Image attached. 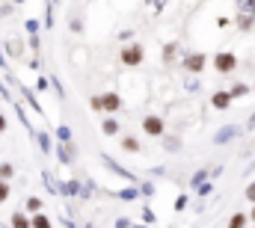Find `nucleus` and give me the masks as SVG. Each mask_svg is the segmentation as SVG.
Returning a JSON list of instances; mask_svg holds the SVG:
<instances>
[{"mask_svg": "<svg viewBox=\"0 0 255 228\" xmlns=\"http://www.w3.org/2000/svg\"><path fill=\"white\" fill-rule=\"evenodd\" d=\"M0 228H3V226H0Z\"/></svg>", "mask_w": 255, "mask_h": 228, "instance_id": "obj_24", "label": "nucleus"}, {"mask_svg": "<svg viewBox=\"0 0 255 228\" xmlns=\"http://www.w3.org/2000/svg\"><path fill=\"white\" fill-rule=\"evenodd\" d=\"M12 175H15V169H12L9 163H3V166H0V181H9Z\"/></svg>", "mask_w": 255, "mask_h": 228, "instance_id": "obj_14", "label": "nucleus"}, {"mask_svg": "<svg viewBox=\"0 0 255 228\" xmlns=\"http://www.w3.org/2000/svg\"><path fill=\"white\" fill-rule=\"evenodd\" d=\"M229 228H247V211H241V214H235V217L229 220Z\"/></svg>", "mask_w": 255, "mask_h": 228, "instance_id": "obj_8", "label": "nucleus"}, {"mask_svg": "<svg viewBox=\"0 0 255 228\" xmlns=\"http://www.w3.org/2000/svg\"><path fill=\"white\" fill-rule=\"evenodd\" d=\"M250 217H253V223H255V205H253V211H250Z\"/></svg>", "mask_w": 255, "mask_h": 228, "instance_id": "obj_21", "label": "nucleus"}, {"mask_svg": "<svg viewBox=\"0 0 255 228\" xmlns=\"http://www.w3.org/2000/svg\"><path fill=\"white\" fill-rule=\"evenodd\" d=\"M6 130V115H0V133Z\"/></svg>", "mask_w": 255, "mask_h": 228, "instance_id": "obj_19", "label": "nucleus"}, {"mask_svg": "<svg viewBox=\"0 0 255 228\" xmlns=\"http://www.w3.org/2000/svg\"><path fill=\"white\" fill-rule=\"evenodd\" d=\"M101 127H104V133H116V130H119V124H116L113 118H104V124H101Z\"/></svg>", "mask_w": 255, "mask_h": 228, "instance_id": "obj_15", "label": "nucleus"}, {"mask_svg": "<svg viewBox=\"0 0 255 228\" xmlns=\"http://www.w3.org/2000/svg\"><path fill=\"white\" fill-rule=\"evenodd\" d=\"M247 92H250V86H247V83H235V86H232V92H229V95H232V98H244V95H247Z\"/></svg>", "mask_w": 255, "mask_h": 228, "instance_id": "obj_10", "label": "nucleus"}, {"mask_svg": "<svg viewBox=\"0 0 255 228\" xmlns=\"http://www.w3.org/2000/svg\"><path fill=\"white\" fill-rule=\"evenodd\" d=\"M253 127H255V115L250 118V121H247V130H253Z\"/></svg>", "mask_w": 255, "mask_h": 228, "instance_id": "obj_20", "label": "nucleus"}, {"mask_svg": "<svg viewBox=\"0 0 255 228\" xmlns=\"http://www.w3.org/2000/svg\"><path fill=\"white\" fill-rule=\"evenodd\" d=\"M253 12H244V15H241V18H238V27H241V30H253Z\"/></svg>", "mask_w": 255, "mask_h": 228, "instance_id": "obj_9", "label": "nucleus"}, {"mask_svg": "<svg viewBox=\"0 0 255 228\" xmlns=\"http://www.w3.org/2000/svg\"><path fill=\"white\" fill-rule=\"evenodd\" d=\"M122 148H125V151H139V142H136L133 136H128V139H122Z\"/></svg>", "mask_w": 255, "mask_h": 228, "instance_id": "obj_12", "label": "nucleus"}, {"mask_svg": "<svg viewBox=\"0 0 255 228\" xmlns=\"http://www.w3.org/2000/svg\"><path fill=\"white\" fill-rule=\"evenodd\" d=\"M247 202H253V205H255V181L247 187Z\"/></svg>", "mask_w": 255, "mask_h": 228, "instance_id": "obj_18", "label": "nucleus"}, {"mask_svg": "<svg viewBox=\"0 0 255 228\" xmlns=\"http://www.w3.org/2000/svg\"><path fill=\"white\" fill-rule=\"evenodd\" d=\"M27 211L30 214H39L42 211V199H27Z\"/></svg>", "mask_w": 255, "mask_h": 228, "instance_id": "obj_13", "label": "nucleus"}, {"mask_svg": "<svg viewBox=\"0 0 255 228\" xmlns=\"http://www.w3.org/2000/svg\"><path fill=\"white\" fill-rule=\"evenodd\" d=\"M12 228H30V220L24 214H12Z\"/></svg>", "mask_w": 255, "mask_h": 228, "instance_id": "obj_11", "label": "nucleus"}, {"mask_svg": "<svg viewBox=\"0 0 255 228\" xmlns=\"http://www.w3.org/2000/svg\"><path fill=\"white\" fill-rule=\"evenodd\" d=\"M232 133H235V127H226V130H220V133H217V139H214V142H226Z\"/></svg>", "mask_w": 255, "mask_h": 228, "instance_id": "obj_16", "label": "nucleus"}, {"mask_svg": "<svg viewBox=\"0 0 255 228\" xmlns=\"http://www.w3.org/2000/svg\"><path fill=\"white\" fill-rule=\"evenodd\" d=\"M229 104H232V95H229V92H217V95H214V107H217V110H226Z\"/></svg>", "mask_w": 255, "mask_h": 228, "instance_id": "obj_6", "label": "nucleus"}, {"mask_svg": "<svg viewBox=\"0 0 255 228\" xmlns=\"http://www.w3.org/2000/svg\"><path fill=\"white\" fill-rule=\"evenodd\" d=\"M122 107V101H119V95L116 92H107L104 98H98V110H107V113H116Z\"/></svg>", "mask_w": 255, "mask_h": 228, "instance_id": "obj_3", "label": "nucleus"}, {"mask_svg": "<svg viewBox=\"0 0 255 228\" xmlns=\"http://www.w3.org/2000/svg\"><path fill=\"white\" fill-rule=\"evenodd\" d=\"M244 3H247V0H244ZM250 3H253V6H255V0H250Z\"/></svg>", "mask_w": 255, "mask_h": 228, "instance_id": "obj_22", "label": "nucleus"}, {"mask_svg": "<svg viewBox=\"0 0 255 228\" xmlns=\"http://www.w3.org/2000/svg\"><path fill=\"white\" fill-rule=\"evenodd\" d=\"M142 130H145L148 136H160V133H163V118H160V115H145V118H142Z\"/></svg>", "mask_w": 255, "mask_h": 228, "instance_id": "obj_2", "label": "nucleus"}, {"mask_svg": "<svg viewBox=\"0 0 255 228\" xmlns=\"http://www.w3.org/2000/svg\"><path fill=\"white\" fill-rule=\"evenodd\" d=\"M214 68H217L220 74H229V71H235V68H238V57H235V54H229V51H220V54L214 57Z\"/></svg>", "mask_w": 255, "mask_h": 228, "instance_id": "obj_1", "label": "nucleus"}, {"mask_svg": "<svg viewBox=\"0 0 255 228\" xmlns=\"http://www.w3.org/2000/svg\"><path fill=\"white\" fill-rule=\"evenodd\" d=\"M253 89H255V86H253Z\"/></svg>", "mask_w": 255, "mask_h": 228, "instance_id": "obj_23", "label": "nucleus"}, {"mask_svg": "<svg viewBox=\"0 0 255 228\" xmlns=\"http://www.w3.org/2000/svg\"><path fill=\"white\" fill-rule=\"evenodd\" d=\"M30 228H51V220H48L45 214H33V220H30Z\"/></svg>", "mask_w": 255, "mask_h": 228, "instance_id": "obj_7", "label": "nucleus"}, {"mask_svg": "<svg viewBox=\"0 0 255 228\" xmlns=\"http://www.w3.org/2000/svg\"><path fill=\"white\" fill-rule=\"evenodd\" d=\"M122 62L125 65H139L142 62V48L139 45H128L125 51H122Z\"/></svg>", "mask_w": 255, "mask_h": 228, "instance_id": "obj_4", "label": "nucleus"}, {"mask_svg": "<svg viewBox=\"0 0 255 228\" xmlns=\"http://www.w3.org/2000/svg\"><path fill=\"white\" fill-rule=\"evenodd\" d=\"M184 65H187V71H193V74L202 71L205 68V54H190V57L184 59Z\"/></svg>", "mask_w": 255, "mask_h": 228, "instance_id": "obj_5", "label": "nucleus"}, {"mask_svg": "<svg viewBox=\"0 0 255 228\" xmlns=\"http://www.w3.org/2000/svg\"><path fill=\"white\" fill-rule=\"evenodd\" d=\"M0 202H9V184L0 181Z\"/></svg>", "mask_w": 255, "mask_h": 228, "instance_id": "obj_17", "label": "nucleus"}]
</instances>
